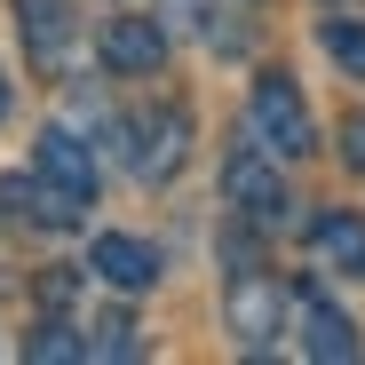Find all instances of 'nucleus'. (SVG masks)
I'll list each match as a JSON object with an SVG mask.
<instances>
[{
  "instance_id": "obj_1",
  "label": "nucleus",
  "mask_w": 365,
  "mask_h": 365,
  "mask_svg": "<svg viewBox=\"0 0 365 365\" xmlns=\"http://www.w3.org/2000/svg\"><path fill=\"white\" fill-rule=\"evenodd\" d=\"M247 119H255V143H262L270 159H310V151H318L310 103H302V88H294L286 72H262V80H255V103H247Z\"/></svg>"
},
{
  "instance_id": "obj_2",
  "label": "nucleus",
  "mask_w": 365,
  "mask_h": 365,
  "mask_svg": "<svg viewBox=\"0 0 365 365\" xmlns=\"http://www.w3.org/2000/svg\"><path fill=\"white\" fill-rule=\"evenodd\" d=\"M119 135V151H128V167L143 175V182H167L175 167H182V151H191V111H143V119H128V128H111Z\"/></svg>"
},
{
  "instance_id": "obj_3",
  "label": "nucleus",
  "mask_w": 365,
  "mask_h": 365,
  "mask_svg": "<svg viewBox=\"0 0 365 365\" xmlns=\"http://www.w3.org/2000/svg\"><path fill=\"white\" fill-rule=\"evenodd\" d=\"M222 199L247 215V222H262V230H278V222H286V182H278V167H270V151H262V143L222 159Z\"/></svg>"
},
{
  "instance_id": "obj_4",
  "label": "nucleus",
  "mask_w": 365,
  "mask_h": 365,
  "mask_svg": "<svg viewBox=\"0 0 365 365\" xmlns=\"http://www.w3.org/2000/svg\"><path fill=\"white\" fill-rule=\"evenodd\" d=\"M222 318H230V334L247 341V349H270V341H278V326H286V294H278V278H262V270L247 262V270L230 278Z\"/></svg>"
},
{
  "instance_id": "obj_5",
  "label": "nucleus",
  "mask_w": 365,
  "mask_h": 365,
  "mask_svg": "<svg viewBox=\"0 0 365 365\" xmlns=\"http://www.w3.org/2000/svg\"><path fill=\"white\" fill-rule=\"evenodd\" d=\"M0 207H9V215H24V222H40V230H80V222H88V199L56 191V182H48L40 167L0 182Z\"/></svg>"
},
{
  "instance_id": "obj_6",
  "label": "nucleus",
  "mask_w": 365,
  "mask_h": 365,
  "mask_svg": "<svg viewBox=\"0 0 365 365\" xmlns=\"http://www.w3.org/2000/svg\"><path fill=\"white\" fill-rule=\"evenodd\" d=\"M88 270L103 286H119V294H151L159 286V255L143 247V238H128V230H103L96 247H88Z\"/></svg>"
},
{
  "instance_id": "obj_7",
  "label": "nucleus",
  "mask_w": 365,
  "mask_h": 365,
  "mask_svg": "<svg viewBox=\"0 0 365 365\" xmlns=\"http://www.w3.org/2000/svg\"><path fill=\"white\" fill-rule=\"evenodd\" d=\"M16 32L32 48L40 72H64L72 64V0H16Z\"/></svg>"
},
{
  "instance_id": "obj_8",
  "label": "nucleus",
  "mask_w": 365,
  "mask_h": 365,
  "mask_svg": "<svg viewBox=\"0 0 365 365\" xmlns=\"http://www.w3.org/2000/svg\"><path fill=\"white\" fill-rule=\"evenodd\" d=\"M103 64L128 72V80L159 72V64H167V24H151V16H111V24H103Z\"/></svg>"
},
{
  "instance_id": "obj_9",
  "label": "nucleus",
  "mask_w": 365,
  "mask_h": 365,
  "mask_svg": "<svg viewBox=\"0 0 365 365\" xmlns=\"http://www.w3.org/2000/svg\"><path fill=\"white\" fill-rule=\"evenodd\" d=\"M32 167L56 182V191H72V199H88V207H96V159H88V143H80L72 128H48V135H40V151H32Z\"/></svg>"
},
{
  "instance_id": "obj_10",
  "label": "nucleus",
  "mask_w": 365,
  "mask_h": 365,
  "mask_svg": "<svg viewBox=\"0 0 365 365\" xmlns=\"http://www.w3.org/2000/svg\"><path fill=\"white\" fill-rule=\"evenodd\" d=\"M302 326H310V334H302V349H310L318 365H349V357H357V326L334 310L318 286H302Z\"/></svg>"
},
{
  "instance_id": "obj_11",
  "label": "nucleus",
  "mask_w": 365,
  "mask_h": 365,
  "mask_svg": "<svg viewBox=\"0 0 365 365\" xmlns=\"http://www.w3.org/2000/svg\"><path fill=\"white\" fill-rule=\"evenodd\" d=\"M310 247H318L326 270L365 278V222H357V215H318V222H310Z\"/></svg>"
},
{
  "instance_id": "obj_12",
  "label": "nucleus",
  "mask_w": 365,
  "mask_h": 365,
  "mask_svg": "<svg viewBox=\"0 0 365 365\" xmlns=\"http://www.w3.org/2000/svg\"><path fill=\"white\" fill-rule=\"evenodd\" d=\"M318 40H326V56H334L349 80H365V24H357V16H326Z\"/></svg>"
},
{
  "instance_id": "obj_13",
  "label": "nucleus",
  "mask_w": 365,
  "mask_h": 365,
  "mask_svg": "<svg viewBox=\"0 0 365 365\" xmlns=\"http://www.w3.org/2000/svg\"><path fill=\"white\" fill-rule=\"evenodd\" d=\"M24 357H32V365H72V357H88V341H80L72 326H56V318H48V326L24 341Z\"/></svg>"
},
{
  "instance_id": "obj_14",
  "label": "nucleus",
  "mask_w": 365,
  "mask_h": 365,
  "mask_svg": "<svg viewBox=\"0 0 365 365\" xmlns=\"http://www.w3.org/2000/svg\"><path fill=\"white\" fill-rule=\"evenodd\" d=\"M135 318H96L88 326V357H135Z\"/></svg>"
},
{
  "instance_id": "obj_15",
  "label": "nucleus",
  "mask_w": 365,
  "mask_h": 365,
  "mask_svg": "<svg viewBox=\"0 0 365 365\" xmlns=\"http://www.w3.org/2000/svg\"><path fill=\"white\" fill-rule=\"evenodd\" d=\"M341 151H349V167H365V119H349V143Z\"/></svg>"
},
{
  "instance_id": "obj_16",
  "label": "nucleus",
  "mask_w": 365,
  "mask_h": 365,
  "mask_svg": "<svg viewBox=\"0 0 365 365\" xmlns=\"http://www.w3.org/2000/svg\"><path fill=\"white\" fill-rule=\"evenodd\" d=\"M0 119H9V80H0Z\"/></svg>"
}]
</instances>
